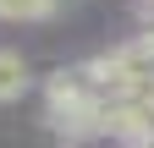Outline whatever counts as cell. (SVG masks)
I'll return each mask as SVG.
<instances>
[{
	"label": "cell",
	"instance_id": "obj_1",
	"mask_svg": "<svg viewBox=\"0 0 154 148\" xmlns=\"http://www.w3.org/2000/svg\"><path fill=\"white\" fill-rule=\"evenodd\" d=\"M22 88H28V61L17 49H0V104L22 99Z\"/></svg>",
	"mask_w": 154,
	"mask_h": 148
},
{
	"label": "cell",
	"instance_id": "obj_2",
	"mask_svg": "<svg viewBox=\"0 0 154 148\" xmlns=\"http://www.w3.org/2000/svg\"><path fill=\"white\" fill-rule=\"evenodd\" d=\"M61 11V0H0V22H44Z\"/></svg>",
	"mask_w": 154,
	"mask_h": 148
},
{
	"label": "cell",
	"instance_id": "obj_3",
	"mask_svg": "<svg viewBox=\"0 0 154 148\" xmlns=\"http://www.w3.org/2000/svg\"><path fill=\"white\" fill-rule=\"evenodd\" d=\"M127 148H154V137H149V143H127Z\"/></svg>",
	"mask_w": 154,
	"mask_h": 148
}]
</instances>
